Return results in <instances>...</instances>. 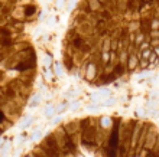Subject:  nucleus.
<instances>
[{
	"mask_svg": "<svg viewBox=\"0 0 159 157\" xmlns=\"http://www.w3.org/2000/svg\"><path fill=\"white\" fill-rule=\"evenodd\" d=\"M29 104H30V107H36V105L39 104V95H34Z\"/></svg>",
	"mask_w": 159,
	"mask_h": 157,
	"instance_id": "4",
	"label": "nucleus"
},
{
	"mask_svg": "<svg viewBox=\"0 0 159 157\" xmlns=\"http://www.w3.org/2000/svg\"><path fill=\"white\" fill-rule=\"evenodd\" d=\"M55 156L87 153L106 156H159V127L146 120L87 117L72 120L51 133Z\"/></svg>",
	"mask_w": 159,
	"mask_h": 157,
	"instance_id": "2",
	"label": "nucleus"
},
{
	"mask_svg": "<svg viewBox=\"0 0 159 157\" xmlns=\"http://www.w3.org/2000/svg\"><path fill=\"white\" fill-rule=\"evenodd\" d=\"M4 123V111L0 110V124H3Z\"/></svg>",
	"mask_w": 159,
	"mask_h": 157,
	"instance_id": "6",
	"label": "nucleus"
},
{
	"mask_svg": "<svg viewBox=\"0 0 159 157\" xmlns=\"http://www.w3.org/2000/svg\"><path fill=\"white\" fill-rule=\"evenodd\" d=\"M6 25H7V16L0 13V26H6Z\"/></svg>",
	"mask_w": 159,
	"mask_h": 157,
	"instance_id": "5",
	"label": "nucleus"
},
{
	"mask_svg": "<svg viewBox=\"0 0 159 157\" xmlns=\"http://www.w3.org/2000/svg\"><path fill=\"white\" fill-rule=\"evenodd\" d=\"M23 10H25L26 17H32L35 13H36V6H35V4H26Z\"/></svg>",
	"mask_w": 159,
	"mask_h": 157,
	"instance_id": "3",
	"label": "nucleus"
},
{
	"mask_svg": "<svg viewBox=\"0 0 159 157\" xmlns=\"http://www.w3.org/2000/svg\"><path fill=\"white\" fill-rule=\"evenodd\" d=\"M64 68L97 85L159 68V0H81Z\"/></svg>",
	"mask_w": 159,
	"mask_h": 157,
	"instance_id": "1",
	"label": "nucleus"
}]
</instances>
